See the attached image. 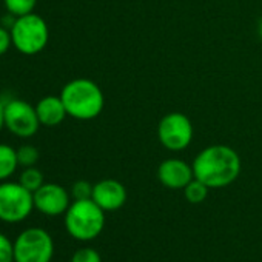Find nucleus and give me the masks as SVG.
<instances>
[{"mask_svg":"<svg viewBox=\"0 0 262 262\" xmlns=\"http://www.w3.org/2000/svg\"><path fill=\"white\" fill-rule=\"evenodd\" d=\"M194 178L208 188H222L233 184L241 173L239 155L227 145L204 148L193 162Z\"/></svg>","mask_w":262,"mask_h":262,"instance_id":"1","label":"nucleus"},{"mask_svg":"<svg viewBox=\"0 0 262 262\" xmlns=\"http://www.w3.org/2000/svg\"><path fill=\"white\" fill-rule=\"evenodd\" d=\"M68 116L79 120H91L103 110V93L97 83L90 79H74L68 82L60 93Z\"/></svg>","mask_w":262,"mask_h":262,"instance_id":"2","label":"nucleus"},{"mask_svg":"<svg viewBox=\"0 0 262 262\" xmlns=\"http://www.w3.org/2000/svg\"><path fill=\"white\" fill-rule=\"evenodd\" d=\"M105 227V211L93 201H74L65 213V228L77 241L97 237Z\"/></svg>","mask_w":262,"mask_h":262,"instance_id":"3","label":"nucleus"},{"mask_svg":"<svg viewBox=\"0 0 262 262\" xmlns=\"http://www.w3.org/2000/svg\"><path fill=\"white\" fill-rule=\"evenodd\" d=\"M10 31L14 48L25 56H34L43 51L50 39L47 22L34 13L17 17Z\"/></svg>","mask_w":262,"mask_h":262,"instance_id":"4","label":"nucleus"},{"mask_svg":"<svg viewBox=\"0 0 262 262\" xmlns=\"http://www.w3.org/2000/svg\"><path fill=\"white\" fill-rule=\"evenodd\" d=\"M54 241L40 227L24 230L14 241V262H51Z\"/></svg>","mask_w":262,"mask_h":262,"instance_id":"5","label":"nucleus"},{"mask_svg":"<svg viewBox=\"0 0 262 262\" xmlns=\"http://www.w3.org/2000/svg\"><path fill=\"white\" fill-rule=\"evenodd\" d=\"M34 208V196L20 182L0 184V221L17 224L25 221Z\"/></svg>","mask_w":262,"mask_h":262,"instance_id":"6","label":"nucleus"},{"mask_svg":"<svg viewBox=\"0 0 262 262\" xmlns=\"http://www.w3.org/2000/svg\"><path fill=\"white\" fill-rule=\"evenodd\" d=\"M159 142L170 151H181L191 144L193 125L182 113H170L159 122Z\"/></svg>","mask_w":262,"mask_h":262,"instance_id":"7","label":"nucleus"},{"mask_svg":"<svg viewBox=\"0 0 262 262\" xmlns=\"http://www.w3.org/2000/svg\"><path fill=\"white\" fill-rule=\"evenodd\" d=\"M5 126L19 138H31L37 133L40 120L36 106L22 99L5 103Z\"/></svg>","mask_w":262,"mask_h":262,"instance_id":"8","label":"nucleus"},{"mask_svg":"<svg viewBox=\"0 0 262 262\" xmlns=\"http://www.w3.org/2000/svg\"><path fill=\"white\" fill-rule=\"evenodd\" d=\"M34 208L45 216H60L65 214L70 202V193L59 184H43L39 190L33 193Z\"/></svg>","mask_w":262,"mask_h":262,"instance_id":"9","label":"nucleus"},{"mask_svg":"<svg viewBox=\"0 0 262 262\" xmlns=\"http://www.w3.org/2000/svg\"><path fill=\"white\" fill-rule=\"evenodd\" d=\"M91 199L103 211H116L122 208L126 202L125 187L114 179H103L93 187Z\"/></svg>","mask_w":262,"mask_h":262,"instance_id":"10","label":"nucleus"},{"mask_svg":"<svg viewBox=\"0 0 262 262\" xmlns=\"http://www.w3.org/2000/svg\"><path fill=\"white\" fill-rule=\"evenodd\" d=\"M158 178L162 185L171 190H184L193 179V167L181 159H167L158 168Z\"/></svg>","mask_w":262,"mask_h":262,"instance_id":"11","label":"nucleus"},{"mask_svg":"<svg viewBox=\"0 0 262 262\" xmlns=\"http://www.w3.org/2000/svg\"><path fill=\"white\" fill-rule=\"evenodd\" d=\"M36 111H37L40 125H45V126H57L68 116L60 96L42 97L36 105Z\"/></svg>","mask_w":262,"mask_h":262,"instance_id":"12","label":"nucleus"},{"mask_svg":"<svg viewBox=\"0 0 262 262\" xmlns=\"http://www.w3.org/2000/svg\"><path fill=\"white\" fill-rule=\"evenodd\" d=\"M17 167V151L7 144H0V182L11 178L16 173Z\"/></svg>","mask_w":262,"mask_h":262,"instance_id":"13","label":"nucleus"},{"mask_svg":"<svg viewBox=\"0 0 262 262\" xmlns=\"http://www.w3.org/2000/svg\"><path fill=\"white\" fill-rule=\"evenodd\" d=\"M208 187L201 182L199 179H193L185 188H184V194H185V199L190 202V204H201L207 199L208 196Z\"/></svg>","mask_w":262,"mask_h":262,"instance_id":"14","label":"nucleus"},{"mask_svg":"<svg viewBox=\"0 0 262 262\" xmlns=\"http://www.w3.org/2000/svg\"><path fill=\"white\" fill-rule=\"evenodd\" d=\"M19 182H20L27 190H30L31 193H34L36 190H39V188L45 184L42 171L37 170L36 167H28V168H25V170L20 173Z\"/></svg>","mask_w":262,"mask_h":262,"instance_id":"15","label":"nucleus"},{"mask_svg":"<svg viewBox=\"0 0 262 262\" xmlns=\"http://www.w3.org/2000/svg\"><path fill=\"white\" fill-rule=\"evenodd\" d=\"M37 0H4V5L8 10V13L20 17L25 14H30L34 11Z\"/></svg>","mask_w":262,"mask_h":262,"instance_id":"16","label":"nucleus"},{"mask_svg":"<svg viewBox=\"0 0 262 262\" xmlns=\"http://www.w3.org/2000/svg\"><path fill=\"white\" fill-rule=\"evenodd\" d=\"M17 161L20 167H34L39 161V150L33 145H22L17 150Z\"/></svg>","mask_w":262,"mask_h":262,"instance_id":"17","label":"nucleus"},{"mask_svg":"<svg viewBox=\"0 0 262 262\" xmlns=\"http://www.w3.org/2000/svg\"><path fill=\"white\" fill-rule=\"evenodd\" d=\"M70 262H102V257L97 253V250L83 247V248H79L77 251H74Z\"/></svg>","mask_w":262,"mask_h":262,"instance_id":"18","label":"nucleus"},{"mask_svg":"<svg viewBox=\"0 0 262 262\" xmlns=\"http://www.w3.org/2000/svg\"><path fill=\"white\" fill-rule=\"evenodd\" d=\"M0 262H14V242L0 233Z\"/></svg>","mask_w":262,"mask_h":262,"instance_id":"19","label":"nucleus"},{"mask_svg":"<svg viewBox=\"0 0 262 262\" xmlns=\"http://www.w3.org/2000/svg\"><path fill=\"white\" fill-rule=\"evenodd\" d=\"M93 187L94 185H91L86 181H77L71 187V196L74 198V201L91 199V196H93Z\"/></svg>","mask_w":262,"mask_h":262,"instance_id":"20","label":"nucleus"},{"mask_svg":"<svg viewBox=\"0 0 262 262\" xmlns=\"http://www.w3.org/2000/svg\"><path fill=\"white\" fill-rule=\"evenodd\" d=\"M13 45V39H11V31L5 27L0 25V56H4L10 47Z\"/></svg>","mask_w":262,"mask_h":262,"instance_id":"21","label":"nucleus"},{"mask_svg":"<svg viewBox=\"0 0 262 262\" xmlns=\"http://www.w3.org/2000/svg\"><path fill=\"white\" fill-rule=\"evenodd\" d=\"M5 126V103L0 100V129Z\"/></svg>","mask_w":262,"mask_h":262,"instance_id":"22","label":"nucleus"},{"mask_svg":"<svg viewBox=\"0 0 262 262\" xmlns=\"http://www.w3.org/2000/svg\"><path fill=\"white\" fill-rule=\"evenodd\" d=\"M259 36H260V39H262V20H260V24H259Z\"/></svg>","mask_w":262,"mask_h":262,"instance_id":"23","label":"nucleus"}]
</instances>
